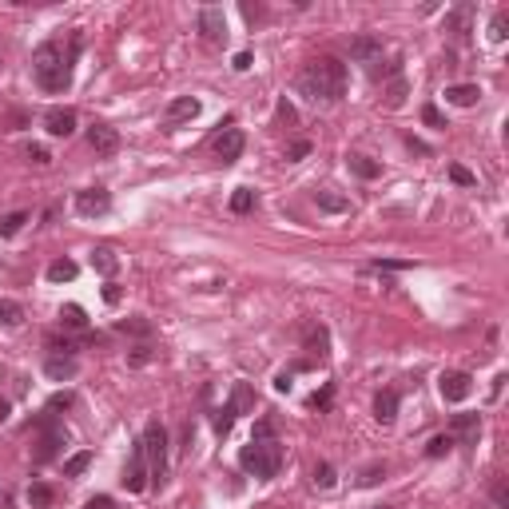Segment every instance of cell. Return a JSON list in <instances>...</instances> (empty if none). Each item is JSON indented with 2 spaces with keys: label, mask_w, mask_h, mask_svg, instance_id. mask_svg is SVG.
<instances>
[{
  "label": "cell",
  "mask_w": 509,
  "mask_h": 509,
  "mask_svg": "<svg viewBox=\"0 0 509 509\" xmlns=\"http://www.w3.org/2000/svg\"><path fill=\"white\" fill-rule=\"evenodd\" d=\"M4 418H8V402H4V398H0V422H4Z\"/></svg>",
  "instance_id": "cell-56"
},
{
  "label": "cell",
  "mask_w": 509,
  "mask_h": 509,
  "mask_svg": "<svg viewBox=\"0 0 509 509\" xmlns=\"http://www.w3.org/2000/svg\"><path fill=\"white\" fill-rule=\"evenodd\" d=\"M199 116V99L195 96H175L167 104V124H183V120H195Z\"/></svg>",
  "instance_id": "cell-16"
},
{
  "label": "cell",
  "mask_w": 509,
  "mask_h": 509,
  "mask_svg": "<svg viewBox=\"0 0 509 509\" xmlns=\"http://www.w3.org/2000/svg\"><path fill=\"white\" fill-rule=\"evenodd\" d=\"M231 211H235V215L255 211V191H251V187H239L235 195H231Z\"/></svg>",
  "instance_id": "cell-32"
},
{
  "label": "cell",
  "mask_w": 509,
  "mask_h": 509,
  "mask_svg": "<svg viewBox=\"0 0 509 509\" xmlns=\"http://www.w3.org/2000/svg\"><path fill=\"white\" fill-rule=\"evenodd\" d=\"M279 120H286V124H295V108H291L286 99H283V104H279Z\"/></svg>",
  "instance_id": "cell-54"
},
{
  "label": "cell",
  "mask_w": 509,
  "mask_h": 509,
  "mask_svg": "<svg viewBox=\"0 0 509 509\" xmlns=\"http://www.w3.org/2000/svg\"><path fill=\"white\" fill-rule=\"evenodd\" d=\"M235 418H239V414L231 410V406H223V410H215V434H219V438H227V434H231V426H235Z\"/></svg>",
  "instance_id": "cell-37"
},
{
  "label": "cell",
  "mask_w": 509,
  "mask_h": 509,
  "mask_svg": "<svg viewBox=\"0 0 509 509\" xmlns=\"http://www.w3.org/2000/svg\"><path fill=\"white\" fill-rule=\"evenodd\" d=\"M414 263H398V259H378L374 263V271H410Z\"/></svg>",
  "instance_id": "cell-45"
},
{
  "label": "cell",
  "mask_w": 509,
  "mask_h": 509,
  "mask_svg": "<svg viewBox=\"0 0 509 509\" xmlns=\"http://www.w3.org/2000/svg\"><path fill=\"white\" fill-rule=\"evenodd\" d=\"M20 323H25V307L13 302V298H0V326L4 330H16Z\"/></svg>",
  "instance_id": "cell-26"
},
{
  "label": "cell",
  "mask_w": 509,
  "mask_h": 509,
  "mask_svg": "<svg viewBox=\"0 0 509 509\" xmlns=\"http://www.w3.org/2000/svg\"><path fill=\"white\" fill-rule=\"evenodd\" d=\"M48 347L56 350V354H64V358H72L76 350H80V338H72V335H48Z\"/></svg>",
  "instance_id": "cell-31"
},
{
  "label": "cell",
  "mask_w": 509,
  "mask_h": 509,
  "mask_svg": "<svg viewBox=\"0 0 509 509\" xmlns=\"http://www.w3.org/2000/svg\"><path fill=\"white\" fill-rule=\"evenodd\" d=\"M44 374H48L52 382H72L76 378V358H64V354H52L44 362Z\"/></svg>",
  "instance_id": "cell-19"
},
{
  "label": "cell",
  "mask_w": 509,
  "mask_h": 509,
  "mask_svg": "<svg viewBox=\"0 0 509 509\" xmlns=\"http://www.w3.org/2000/svg\"><path fill=\"white\" fill-rule=\"evenodd\" d=\"M88 144H92L96 155H116V151H120V132L108 127V124H92L88 127Z\"/></svg>",
  "instance_id": "cell-11"
},
{
  "label": "cell",
  "mask_w": 509,
  "mask_h": 509,
  "mask_svg": "<svg viewBox=\"0 0 509 509\" xmlns=\"http://www.w3.org/2000/svg\"><path fill=\"white\" fill-rule=\"evenodd\" d=\"M326 326H307V350H314L319 358H326Z\"/></svg>",
  "instance_id": "cell-30"
},
{
  "label": "cell",
  "mask_w": 509,
  "mask_h": 509,
  "mask_svg": "<svg viewBox=\"0 0 509 509\" xmlns=\"http://www.w3.org/2000/svg\"><path fill=\"white\" fill-rule=\"evenodd\" d=\"M144 458H148V477L151 485H163V477H167V430H163L160 422H148V430H144Z\"/></svg>",
  "instance_id": "cell-4"
},
{
  "label": "cell",
  "mask_w": 509,
  "mask_h": 509,
  "mask_svg": "<svg viewBox=\"0 0 509 509\" xmlns=\"http://www.w3.org/2000/svg\"><path fill=\"white\" fill-rule=\"evenodd\" d=\"M235 414H251L255 410V390H251L247 382H235V390H231V402H227Z\"/></svg>",
  "instance_id": "cell-24"
},
{
  "label": "cell",
  "mask_w": 509,
  "mask_h": 509,
  "mask_svg": "<svg viewBox=\"0 0 509 509\" xmlns=\"http://www.w3.org/2000/svg\"><path fill=\"white\" fill-rule=\"evenodd\" d=\"M36 426L44 430V438H40V446H36V454H32V458H36V461H52L56 454H60V446L68 442V434H64L60 426H52V414H40Z\"/></svg>",
  "instance_id": "cell-5"
},
{
  "label": "cell",
  "mask_w": 509,
  "mask_h": 509,
  "mask_svg": "<svg viewBox=\"0 0 509 509\" xmlns=\"http://www.w3.org/2000/svg\"><path fill=\"white\" fill-rule=\"evenodd\" d=\"M307 155H311V139H295L286 148V163H298V160H307Z\"/></svg>",
  "instance_id": "cell-40"
},
{
  "label": "cell",
  "mask_w": 509,
  "mask_h": 509,
  "mask_svg": "<svg viewBox=\"0 0 509 509\" xmlns=\"http://www.w3.org/2000/svg\"><path fill=\"white\" fill-rule=\"evenodd\" d=\"M44 127H48V136L68 139L76 132V112L72 108H48V112H44Z\"/></svg>",
  "instance_id": "cell-12"
},
{
  "label": "cell",
  "mask_w": 509,
  "mask_h": 509,
  "mask_svg": "<svg viewBox=\"0 0 509 509\" xmlns=\"http://www.w3.org/2000/svg\"><path fill=\"white\" fill-rule=\"evenodd\" d=\"M406 148H410V151H418V155H430V148H426L422 139H414V136H406Z\"/></svg>",
  "instance_id": "cell-53"
},
{
  "label": "cell",
  "mask_w": 509,
  "mask_h": 509,
  "mask_svg": "<svg viewBox=\"0 0 509 509\" xmlns=\"http://www.w3.org/2000/svg\"><path fill=\"white\" fill-rule=\"evenodd\" d=\"M127 362H132V366H148V362H151V347H136L132 354H127Z\"/></svg>",
  "instance_id": "cell-46"
},
{
  "label": "cell",
  "mask_w": 509,
  "mask_h": 509,
  "mask_svg": "<svg viewBox=\"0 0 509 509\" xmlns=\"http://www.w3.org/2000/svg\"><path fill=\"white\" fill-rule=\"evenodd\" d=\"M199 32H203L207 44H223V40H227V16H223V8H215V4L199 8Z\"/></svg>",
  "instance_id": "cell-7"
},
{
  "label": "cell",
  "mask_w": 509,
  "mask_h": 509,
  "mask_svg": "<svg viewBox=\"0 0 509 509\" xmlns=\"http://www.w3.org/2000/svg\"><path fill=\"white\" fill-rule=\"evenodd\" d=\"M422 124H430V127H449L446 116L438 112V104H426V108H422Z\"/></svg>",
  "instance_id": "cell-41"
},
{
  "label": "cell",
  "mask_w": 509,
  "mask_h": 509,
  "mask_svg": "<svg viewBox=\"0 0 509 509\" xmlns=\"http://www.w3.org/2000/svg\"><path fill=\"white\" fill-rule=\"evenodd\" d=\"M88 466H92V454H88V449H80V454H72V458L64 461V473H68V477H80Z\"/></svg>",
  "instance_id": "cell-36"
},
{
  "label": "cell",
  "mask_w": 509,
  "mask_h": 509,
  "mask_svg": "<svg viewBox=\"0 0 509 509\" xmlns=\"http://www.w3.org/2000/svg\"><path fill=\"white\" fill-rule=\"evenodd\" d=\"M347 167H350L354 175H358V179H378V175H382V163L370 160V155H350Z\"/></svg>",
  "instance_id": "cell-23"
},
{
  "label": "cell",
  "mask_w": 509,
  "mask_h": 509,
  "mask_svg": "<svg viewBox=\"0 0 509 509\" xmlns=\"http://www.w3.org/2000/svg\"><path fill=\"white\" fill-rule=\"evenodd\" d=\"M382 473H386V466H382V461H374V466H366V470H362L358 485H374L378 477H382Z\"/></svg>",
  "instance_id": "cell-43"
},
{
  "label": "cell",
  "mask_w": 509,
  "mask_h": 509,
  "mask_svg": "<svg viewBox=\"0 0 509 509\" xmlns=\"http://www.w3.org/2000/svg\"><path fill=\"white\" fill-rule=\"evenodd\" d=\"M255 438H259V442L274 438V422H271V418H263V422H255Z\"/></svg>",
  "instance_id": "cell-48"
},
{
  "label": "cell",
  "mask_w": 509,
  "mask_h": 509,
  "mask_svg": "<svg viewBox=\"0 0 509 509\" xmlns=\"http://www.w3.org/2000/svg\"><path fill=\"white\" fill-rule=\"evenodd\" d=\"M44 274H48V283H72L76 274H80V267L72 259H52Z\"/></svg>",
  "instance_id": "cell-25"
},
{
  "label": "cell",
  "mask_w": 509,
  "mask_h": 509,
  "mask_svg": "<svg viewBox=\"0 0 509 509\" xmlns=\"http://www.w3.org/2000/svg\"><path fill=\"white\" fill-rule=\"evenodd\" d=\"M116 330H120V335H132V338H148L151 335V323H148V319H120Z\"/></svg>",
  "instance_id": "cell-29"
},
{
  "label": "cell",
  "mask_w": 509,
  "mask_h": 509,
  "mask_svg": "<svg viewBox=\"0 0 509 509\" xmlns=\"http://www.w3.org/2000/svg\"><path fill=\"white\" fill-rule=\"evenodd\" d=\"M274 390H279V394H286V390H291V370H283L279 378H274Z\"/></svg>",
  "instance_id": "cell-52"
},
{
  "label": "cell",
  "mask_w": 509,
  "mask_h": 509,
  "mask_svg": "<svg viewBox=\"0 0 509 509\" xmlns=\"http://www.w3.org/2000/svg\"><path fill=\"white\" fill-rule=\"evenodd\" d=\"M494 505H497V509H509V485H505V482H497V485H494Z\"/></svg>",
  "instance_id": "cell-47"
},
{
  "label": "cell",
  "mask_w": 509,
  "mask_h": 509,
  "mask_svg": "<svg viewBox=\"0 0 509 509\" xmlns=\"http://www.w3.org/2000/svg\"><path fill=\"white\" fill-rule=\"evenodd\" d=\"M446 434H454V442H461V446H477L482 418H477V414H454V422H449Z\"/></svg>",
  "instance_id": "cell-10"
},
{
  "label": "cell",
  "mask_w": 509,
  "mask_h": 509,
  "mask_svg": "<svg viewBox=\"0 0 509 509\" xmlns=\"http://www.w3.org/2000/svg\"><path fill=\"white\" fill-rule=\"evenodd\" d=\"M374 418L382 426H390L398 418V390H378V398H374Z\"/></svg>",
  "instance_id": "cell-18"
},
{
  "label": "cell",
  "mask_w": 509,
  "mask_h": 509,
  "mask_svg": "<svg viewBox=\"0 0 509 509\" xmlns=\"http://www.w3.org/2000/svg\"><path fill=\"white\" fill-rule=\"evenodd\" d=\"M509 36V13H497L489 20V40H505Z\"/></svg>",
  "instance_id": "cell-38"
},
{
  "label": "cell",
  "mask_w": 509,
  "mask_h": 509,
  "mask_svg": "<svg viewBox=\"0 0 509 509\" xmlns=\"http://www.w3.org/2000/svg\"><path fill=\"white\" fill-rule=\"evenodd\" d=\"M406 96H410V84H406L402 76H394V80L386 84V92H382V104L394 112V108H402V104H406Z\"/></svg>",
  "instance_id": "cell-21"
},
{
  "label": "cell",
  "mask_w": 509,
  "mask_h": 509,
  "mask_svg": "<svg viewBox=\"0 0 509 509\" xmlns=\"http://www.w3.org/2000/svg\"><path fill=\"white\" fill-rule=\"evenodd\" d=\"M60 323L68 326V330H84V326H88V314H84V307H76V302H68V307H60Z\"/></svg>",
  "instance_id": "cell-27"
},
{
  "label": "cell",
  "mask_w": 509,
  "mask_h": 509,
  "mask_svg": "<svg viewBox=\"0 0 509 509\" xmlns=\"http://www.w3.org/2000/svg\"><path fill=\"white\" fill-rule=\"evenodd\" d=\"M438 390H442V398H446V402H466V398H470V390H473V378L466 370H449V374H442Z\"/></svg>",
  "instance_id": "cell-9"
},
{
  "label": "cell",
  "mask_w": 509,
  "mask_h": 509,
  "mask_svg": "<svg viewBox=\"0 0 509 509\" xmlns=\"http://www.w3.org/2000/svg\"><path fill=\"white\" fill-rule=\"evenodd\" d=\"M470 20H473V8H470V4L449 8V13H446V32H458V36H466V32H470Z\"/></svg>",
  "instance_id": "cell-20"
},
{
  "label": "cell",
  "mask_w": 509,
  "mask_h": 509,
  "mask_svg": "<svg viewBox=\"0 0 509 509\" xmlns=\"http://www.w3.org/2000/svg\"><path fill=\"white\" fill-rule=\"evenodd\" d=\"M251 64H255V56H251V52H239L235 56V72H247Z\"/></svg>",
  "instance_id": "cell-51"
},
{
  "label": "cell",
  "mask_w": 509,
  "mask_h": 509,
  "mask_svg": "<svg viewBox=\"0 0 509 509\" xmlns=\"http://www.w3.org/2000/svg\"><path fill=\"white\" fill-rule=\"evenodd\" d=\"M52 497H56V494H52V489H48V485H44V482L28 485V505H32V509H44V505H52Z\"/></svg>",
  "instance_id": "cell-33"
},
{
  "label": "cell",
  "mask_w": 509,
  "mask_h": 509,
  "mask_svg": "<svg viewBox=\"0 0 509 509\" xmlns=\"http://www.w3.org/2000/svg\"><path fill=\"white\" fill-rule=\"evenodd\" d=\"M314 203H319V211H326V215H347L350 211V199L330 191V187H319V191H314Z\"/></svg>",
  "instance_id": "cell-15"
},
{
  "label": "cell",
  "mask_w": 509,
  "mask_h": 509,
  "mask_svg": "<svg viewBox=\"0 0 509 509\" xmlns=\"http://www.w3.org/2000/svg\"><path fill=\"white\" fill-rule=\"evenodd\" d=\"M25 155H28L32 163H40V167H44V163H52L48 148H40V144H28V151H25Z\"/></svg>",
  "instance_id": "cell-44"
},
{
  "label": "cell",
  "mask_w": 509,
  "mask_h": 509,
  "mask_svg": "<svg viewBox=\"0 0 509 509\" xmlns=\"http://www.w3.org/2000/svg\"><path fill=\"white\" fill-rule=\"evenodd\" d=\"M72 402H76L72 394H56V398H52V402H48V410H68Z\"/></svg>",
  "instance_id": "cell-49"
},
{
  "label": "cell",
  "mask_w": 509,
  "mask_h": 509,
  "mask_svg": "<svg viewBox=\"0 0 509 509\" xmlns=\"http://www.w3.org/2000/svg\"><path fill=\"white\" fill-rule=\"evenodd\" d=\"M335 482H338L335 466H330V461H319V466H314V485H319V489H335Z\"/></svg>",
  "instance_id": "cell-34"
},
{
  "label": "cell",
  "mask_w": 509,
  "mask_h": 509,
  "mask_svg": "<svg viewBox=\"0 0 509 509\" xmlns=\"http://www.w3.org/2000/svg\"><path fill=\"white\" fill-rule=\"evenodd\" d=\"M370 509H386V505H370Z\"/></svg>",
  "instance_id": "cell-57"
},
{
  "label": "cell",
  "mask_w": 509,
  "mask_h": 509,
  "mask_svg": "<svg viewBox=\"0 0 509 509\" xmlns=\"http://www.w3.org/2000/svg\"><path fill=\"white\" fill-rule=\"evenodd\" d=\"M350 56L358 64H378L382 60V40L370 36V32H366V36H354L350 40Z\"/></svg>",
  "instance_id": "cell-14"
},
{
  "label": "cell",
  "mask_w": 509,
  "mask_h": 509,
  "mask_svg": "<svg viewBox=\"0 0 509 509\" xmlns=\"http://www.w3.org/2000/svg\"><path fill=\"white\" fill-rule=\"evenodd\" d=\"M482 99V88L477 84H449L446 88V104H454V108H473Z\"/></svg>",
  "instance_id": "cell-17"
},
{
  "label": "cell",
  "mask_w": 509,
  "mask_h": 509,
  "mask_svg": "<svg viewBox=\"0 0 509 509\" xmlns=\"http://www.w3.org/2000/svg\"><path fill=\"white\" fill-rule=\"evenodd\" d=\"M239 466L255 473V477H274L279 466H283V446L274 438H267V442L251 438V446H243V454H239Z\"/></svg>",
  "instance_id": "cell-3"
},
{
  "label": "cell",
  "mask_w": 509,
  "mask_h": 509,
  "mask_svg": "<svg viewBox=\"0 0 509 509\" xmlns=\"http://www.w3.org/2000/svg\"><path fill=\"white\" fill-rule=\"evenodd\" d=\"M449 179H454V183H461V187H473V183H477V175H473L470 167H461V163H449Z\"/></svg>",
  "instance_id": "cell-39"
},
{
  "label": "cell",
  "mask_w": 509,
  "mask_h": 509,
  "mask_svg": "<svg viewBox=\"0 0 509 509\" xmlns=\"http://www.w3.org/2000/svg\"><path fill=\"white\" fill-rule=\"evenodd\" d=\"M108 207H112V195H108L104 187H88V191H76V211L84 215V219L108 215Z\"/></svg>",
  "instance_id": "cell-8"
},
{
  "label": "cell",
  "mask_w": 509,
  "mask_h": 509,
  "mask_svg": "<svg viewBox=\"0 0 509 509\" xmlns=\"http://www.w3.org/2000/svg\"><path fill=\"white\" fill-rule=\"evenodd\" d=\"M25 223H28V211H13V215H4V219H0V235H4V239H13Z\"/></svg>",
  "instance_id": "cell-35"
},
{
  "label": "cell",
  "mask_w": 509,
  "mask_h": 509,
  "mask_svg": "<svg viewBox=\"0 0 509 509\" xmlns=\"http://www.w3.org/2000/svg\"><path fill=\"white\" fill-rule=\"evenodd\" d=\"M92 267H96L99 274H108V279H112V274L120 271V255H116L112 247H96V251H92Z\"/></svg>",
  "instance_id": "cell-22"
},
{
  "label": "cell",
  "mask_w": 509,
  "mask_h": 509,
  "mask_svg": "<svg viewBox=\"0 0 509 509\" xmlns=\"http://www.w3.org/2000/svg\"><path fill=\"white\" fill-rule=\"evenodd\" d=\"M104 302H108V307L120 302V286H116V283H104Z\"/></svg>",
  "instance_id": "cell-50"
},
{
  "label": "cell",
  "mask_w": 509,
  "mask_h": 509,
  "mask_svg": "<svg viewBox=\"0 0 509 509\" xmlns=\"http://www.w3.org/2000/svg\"><path fill=\"white\" fill-rule=\"evenodd\" d=\"M148 458H144V442H136L132 446V461H127V470H124V489L127 494H144L148 489Z\"/></svg>",
  "instance_id": "cell-6"
},
{
  "label": "cell",
  "mask_w": 509,
  "mask_h": 509,
  "mask_svg": "<svg viewBox=\"0 0 509 509\" xmlns=\"http://www.w3.org/2000/svg\"><path fill=\"white\" fill-rule=\"evenodd\" d=\"M243 144H247V139H243V132H239V127H227L223 136L215 139V155H219L223 163H235L239 155H243Z\"/></svg>",
  "instance_id": "cell-13"
},
{
  "label": "cell",
  "mask_w": 509,
  "mask_h": 509,
  "mask_svg": "<svg viewBox=\"0 0 509 509\" xmlns=\"http://www.w3.org/2000/svg\"><path fill=\"white\" fill-rule=\"evenodd\" d=\"M330 398H335V386L326 382L319 394H311V406H314V410H326V406H330Z\"/></svg>",
  "instance_id": "cell-42"
},
{
  "label": "cell",
  "mask_w": 509,
  "mask_h": 509,
  "mask_svg": "<svg viewBox=\"0 0 509 509\" xmlns=\"http://www.w3.org/2000/svg\"><path fill=\"white\" fill-rule=\"evenodd\" d=\"M84 509H112V497H92Z\"/></svg>",
  "instance_id": "cell-55"
},
{
  "label": "cell",
  "mask_w": 509,
  "mask_h": 509,
  "mask_svg": "<svg viewBox=\"0 0 509 509\" xmlns=\"http://www.w3.org/2000/svg\"><path fill=\"white\" fill-rule=\"evenodd\" d=\"M298 92L307 99H323V104H338V99L347 96V64L335 60V56H326V60H314L307 72L298 76Z\"/></svg>",
  "instance_id": "cell-1"
},
{
  "label": "cell",
  "mask_w": 509,
  "mask_h": 509,
  "mask_svg": "<svg viewBox=\"0 0 509 509\" xmlns=\"http://www.w3.org/2000/svg\"><path fill=\"white\" fill-rule=\"evenodd\" d=\"M454 446H458V442H454V434H434L430 442H426V458H446Z\"/></svg>",
  "instance_id": "cell-28"
},
{
  "label": "cell",
  "mask_w": 509,
  "mask_h": 509,
  "mask_svg": "<svg viewBox=\"0 0 509 509\" xmlns=\"http://www.w3.org/2000/svg\"><path fill=\"white\" fill-rule=\"evenodd\" d=\"M68 56L60 52V44H40L36 52H32V76H36V84L44 88V92H68V84H72V72H68Z\"/></svg>",
  "instance_id": "cell-2"
}]
</instances>
